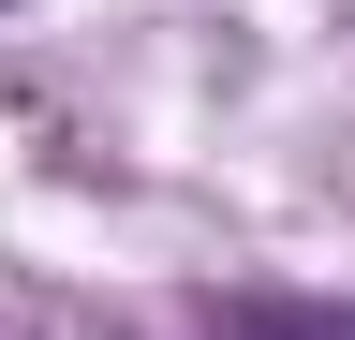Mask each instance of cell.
<instances>
[{
  "instance_id": "1",
  "label": "cell",
  "mask_w": 355,
  "mask_h": 340,
  "mask_svg": "<svg viewBox=\"0 0 355 340\" xmlns=\"http://www.w3.org/2000/svg\"><path fill=\"white\" fill-rule=\"evenodd\" d=\"M207 340H355V311L340 296H222Z\"/></svg>"
}]
</instances>
